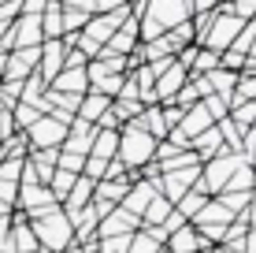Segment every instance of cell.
<instances>
[{"instance_id":"f1b7e54d","label":"cell","mask_w":256,"mask_h":253,"mask_svg":"<svg viewBox=\"0 0 256 253\" xmlns=\"http://www.w3.org/2000/svg\"><path fill=\"white\" fill-rule=\"evenodd\" d=\"M252 186H256V171L249 168V160L242 156V164L234 168V175H230V182H226V190H234V194H249Z\"/></svg>"},{"instance_id":"816d5d0a","label":"cell","mask_w":256,"mask_h":253,"mask_svg":"<svg viewBox=\"0 0 256 253\" xmlns=\"http://www.w3.org/2000/svg\"><path fill=\"white\" fill-rule=\"evenodd\" d=\"M126 4H141V0H126Z\"/></svg>"},{"instance_id":"60d3db41","label":"cell","mask_w":256,"mask_h":253,"mask_svg":"<svg viewBox=\"0 0 256 253\" xmlns=\"http://www.w3.org/2000/svg\"><path fill=\"white\" fill-rule=\"evenodd\" d=\"M22 15H30V19H41V12L48 8V0H19Z\"/></svg>"},{"instance_id":"f35d334b","label":"cell","mask_w":256,"mask_h":253,"mask_svg":"<svg viewBox=\"0 0 256 253\" xmlns=\"http://www.w3.org/2000/svg\"><path fill=\"white\" fill-rule=\"evenodd\" d=\"M82 175H86V179H93V182H100L104 175H108V164H104V160H96V156H86Z\"/></svg>"},{"instance_id":"8d00e7d4","label":"cell","mask_w":256,"mask_h":253,"mask_svg":"<svg viewBox=\"0 0 256 253\" xmlns=\"http://www.w3.org/2000/svg\"><path fill=\"white\" fill-rule=\"evenodd\" d=\"M238 101H256V75H238L230 104H238Z\"/></svg>"},{"instance_id":"c3c4849f","label":"cell","mask_w":256,"mask_h":253,"mask_svg":"<svg viewBox=\"0 0 256 253\" xmlns=\"http://www.w3.org/2000/svg\"><path fill=\"white\" fill-rule=\"evenodd\" d=\"M12 212H15V208H8L4 201H0V216H12Z\"/></svg>"},{"instance_id":"d590c367","label":"cell","mask_w":256,"mask_h":253,"mask_svg":"<svg viewBox=\"0 0 256 253\" xmlns=\"http://www.w3.org/2000/svg\"><path fill=\"white\" fill-rule=\"evenodd\" d=\"M90 19H93V15L78 12V8H64V34H82Z\"/></svg>"},{"instance_id":"277c9868","label":"cell","mask_w":256,"mask_h":253,"mask_svg":"<svg viewBox=\"0 0 256 253\" xmlns=\"http://www.w3.org/2000/svg\"><path fill=\"white\" fill-rule=\"evenodd\" d=\"M238 164H242V153H219V156H212V160H204V164H200V179H197L193 190H200L204 197L223 194Z\"/></svg>"},{"instance_id":"f546056e","label":"cell","mask_w":256,"mask_h":253,"mask_svg":"<svg viewBox=\"0 0 256 253\" xmlns=\"http://www.w3.org/2000/svg\"><path fill=\"white\" fill-rule=\"evenodd\" d=\"M204 201H208V197H204V194H200V190H190V194H182V197H178V201H174V212H178V216H182V220H186V223H190V220H193V216H197V212H200V205H204Z\"/></svg>"},{"instance_id":"83f0119b","label":"cell","mask_w":256,"mask_h":253,"mask_svg":"<svg viewBox=\"0 0 256 253\" xmlns=\"http://www.w3.org/2000/svg\"><path fill=\"white\" fill-rule=\"evenodd\" d=\"M204 93H208V90H204V78H190V82L178 90V97H174L171 104L186 112V108H193V104H200V97H204Z\"/></svg>"},{"instance_id":"ba28073f","label":"cell","mask_w":256,"mask_h":253,"mask_svg":"<svg viewBox=\"0 0 256 253\" xmlns=\"http://www.w3.org/2000/svg\"><path fill=\"white\" fill-rule=\"evenodd\" d=\"M38 60H41V45L38 49H15V52H8L4 78H8V82H26L30 75H38Z\"/></svg>"},{"instance_id":"836d02e7","label":"cell","mask_w":256,"mask_h":253,"mask_svg":"<svg viewBox=\"0 0 256 253\" xmlns=\"http://www.w3.org/2000/svg\"><path fill=\"white\" fill-rule=\"evenodd\" d=\"M252 41H256V23H245L242 26V34H238V38H234V45L230 49H226V52H234V56H249V49H252Z\"/></svg>"},{"instance_id":"681fc988","label":"cell","mask_w":256,"mask_h":253,"mask_svg":"<svg viewBox=\"0 0 256 253\" xmlns=\"http://www.w3.org/2000/svg\"><path fill=\"white\" fill-rule=\"evenodd\" d=\"M64 253H86V249H82V246H67Z\"/></svg>"},{"instance_id":"d6a6232c","label":"cell","mask_w":256,"mask_h":253,"mask_svg":"<svg viewBox=\"0 0 256 253\" xmlns=\"http://www.w3.org/2000/svg\"><path fill=\"white\" fill-rule=\"evenodd\" d=\"M112 116H116L119 127H126V123H134L141 116V104L138 101H112Z\"/></svg>"},{"instance_id":"4dcf8cb0","label":"cell","mask_w":256,"mask_h":253,"mask_svg":"<svg viewBox=\"0 0 256 253\" xmlns=\"http://www.w3.org/2000/svg\"><path fill=\"white\" fill-rule=\"evenodd\" d=\"M74 179L78 175H70V171H52V179H48V190H52V197H56V205H64V197L70 194V186H74Z\"/></svg>"},{"instance_id":"e0dca14e","label":"cell","mask_w":256,"mask_h":253,"mask_svg":"<svg viewBox=\"0 0 256 253\" xmlns=\"http://www.w3.org/2000/svg\"><path fill=\"white\" fill-rule=\"evenodd\" d=\"M134 127H138V130H145V134L152 138L156 145H160L164 138L171 134V127L164 123V112H160V104H152V108H141V116L134 119Z\"/></svg>"},{"instance_id":"9c48e42d","label":"cell","mask_w":256,"mask_h":253,"mask_svg":"<svg viewBox=\"0 0 256 253\" xmlns=\"http://www.w3.org/2000/svg\"><path fill=\"white\" fill-rule=\"evenodd\" d=\"M138 45H141V38H138V19L130 15V19L122 23L116 34H112V41L104 45L100 56H122V60H130V56L138 52Z\"/></svg>"},{"instance_id":"44dd1931","label":"cell","mask_w":256,"mask_h":253,"mask_svg":"<svg viewBox=\"0 0 256 253\" xmlns=\"http://www.w3.org/2000/svg\"><path fill=\"white\" fill-rule=\"evenodd\" d=\"M93 186H96V182H93V179H86V175H78V179H74V186H70V194L64 197V205H60V208H64V212H67V216H74V212H82V208H86V205H90V201H93Z\"/></svg>"},{"instance_id":"5b68a950","label":"cell","mask_w":256,"mask_h":253,"mask_svg":"<svg viewBox=\"0 0 256 253\" xmlns=\"http://www.w3.org/2000/svg\"><path fill=\"white\" fill-rule=\"evenodd\" d=\"M70 123H74V119H70ZM70 123H64V119H56V116H41L30 130H22V138H26L30 149H60Z\"/></svg>"},{"instance_id":"7c38bea8","label":"cell","mask_w":256,"mask_h":253,"mask_svg":"<svg viewBox=\"0 0 256 253\" xmlns=\"http://www.w3.org/2000/svg\"><path fill=\"white\" fill-rule=\"evenodd\" d=\"M190 82V71L182 64H171L167 71L156 78V86H152V97H156V104H171L174 97H178V90Z\"/></svg>"},{"instance_id":"d6986e66","label":"cell","mask_w":256,"mask_h":253,"mask_svg":"<svg viewBox=\"0 0 256 253\" xmlns=\"http://www.w3.org/2000/svg\"><path fill=\"white\" fill-rule=\"evenodd\" d=\"M164 242H167L164 227H141V231L130 234L126 253H164Z\"/></svg>"},{"instance_id":"b9f144b4","label":"cell","mask_w":256,"mask_h":253,"mask_svg":"<svg viewBox=\"0 0 256 253\" xmlns=\"http://www.w3.org/2000/svg\"><path fill=\"white\" fill-rule=\"evenodd\" d=\"M160 112H164V123L171 127V130L182 123V108H174V104H160Z\"/></svg>"},{"instance_id":"e575fe53","label":"cell","mask_w":256,"mask_h":253,"mask_svg":"<svg viewBox=\"0 0 256 253\" xmlns=\"http://www.w3.org/2000/svg\"><path fill=\"white\" fill-rule=\"evenodd\" d=\"M200 104H204V112L212 116V123H219V119L230 116V104H226L223 97H216V93H204V97H200Z\"/></svg>"},{"instance_id":"ab89813d","label":"cell","mask_w":256,"mask_h":253,"mask_svg":"<svg viewBox=\"0 0 256 253\" xmlns=\"http://www.w3.org/2000/svg\"><path fill=\"white\" fill-rule=\"evenodd\" d=\"M119 8H130V4H126V0H93L90 12L93 15H112V12H119Z\"/></svg>"},{"instance_id":"7a4b0ae2","label":"cell","mask_w":256,"mask_h":253,"mask_svg":"<svg viewBox=\"0 0 256 253\" xmlns=\"http://www.w3.org/2000/svg\"><path fill=\"white\" fill-rule=\"evenodd\" d=\"M152 156H156V142L145 134V130H138L134 123L119 127V153H116V160L130 171V175H138L141 168H148Z\"/></svg>"},{"instance_id":"603a6c76","label":"cell","mask_w":256,"mask_h":253,"mask_svg":"<svg viewBox=\"0 0 256 253\" xmlns=\"http://www.w3.org/2000/svg\"><path fill=\"white\" fill-rule=\"evenodd\" d=\"M60 38H64V8L48 0V8L41 12V41H60Z\"/></svg>"},{"instance_id":"bcb514c9","label":"cell","mask_w":256,"mask_h":253,"mask_svg":"<svg viewBox=\"0 0 256 253\" xmlns=\"http://www.w3.org/2000/svg\"><path fill=\"white\" fill-rule=\"evenodd\" d=\"M238 253H256V227H249V231H245L242 249H238Z\"/></svg>"},{"instance_id":"d4e9b609","label":"cell","mask_w":256,"mask_h":253,"mask_svg":"<svg viewBox=\"0 0 256 253\" xmlns=\"http://www.w3.org/2000/svg\"><path fill=\"white\" fill-rule=\"evenodd\" d=\"M116 153H119V130H96V138L90 145V156L108 164V160H116Z\"/></svg>"},{"instance_id":"f907efd6","label":"cell","mask_w":256,"mask_h":253,"mask_svg":"<svg viewBox=\"0 0 256 253\" xmlns=\"http://www.w3.org/2000/svg\"><path fill=\"white\" fill-rule=\"evenodd\" d=\"M249 60H256V41H252V49H249Z\"/></svg>"},{"instance_id":"30bf717a","label":"cell","mask_w":256,"mask_h":253,"mask_svg":"<svg viewBox=\"0 0 256 253\" xmlns=\"http://www.w3.org/2000/svg\"><path fill=\"white\" fill-rule=\"evenodd\" d=\"M67 45L64 41H41V60H38V78L45 86H52V78L64 71V60H67Z\"/></svg>"},{"instance_id":"7dc6e473","label":"cell","mask_w":256,"mask_h":253,"mask_svg":"<svg viewBox=\"0 0 256 253\" xmlns=\"http://www.w3.org/2000/svg\"><path fill=\"white\" fill-rule=\"evenodd\" d=\"M245 223H249V227H256V186H252V194H249V208H245Z\"/></svg>"},{"instance_id":"52a82bcc","label":"cell","mask_w":256,"mask_h":253,"mask_svg":"<svg viewBox=\"0 0 256 253\" xmlns=\"http://www.w3.org/2000/svg\"><path fill=\"white\" fill-rule=\"evenodd\" d=\"M41 208H56V197H52L48 186L41 182H19V197H15V212H41Z\"/></svg>"},{"instance_id":"ac0fdd59","label":"cell","mask_w":256,"mask_h":253,"mask_svg":"<svg viewBox=\"0 0 256 253\" xmlns=\"http://www.w3.org/2000/svg\"><path fill=\"white\" fill-rule=\"evenodd\" d=\"M138 175H126V179H100L93 186V201H104V205H112L116 208L122 197H126V190H130V182H134Z\"/></svg>"},{"instance_id":"8992f818","label":"cell","mask_w":256,"mask_h":253,"mask_svg":"<svg viewBox=\"0 0 256 253\" xmlns=\"http://www.w3.org/2000/svg\"><path fill=\"white\" fill-rule=\"evenodd\" d=\"M134 231H141V220L130 216V212H122V208L116 205L100 223H96V242L100 238H126V234H134Z\"/></svg>"},{"instance_id":"ffe728a7","label":"cell","mask_w":256,"mask_h":253,"mask_svg":"<svg viewBox=\"0 0 256 253\" xmlns=\"http://www.w3.org/2000/svg\"><path fill=\"white\" fill-rule=\"evenodd\" d=\"M56 156H60V149H30L26 153V168L38 175L41 186H48L52 171H56Z\"/></svg>"},{"instance_id":"484cf974","label":"cell","mask_w":256,"mask_h":253,"mask_svg":"<svg viewBox=\"0 0 256 253\" xmlns=\"http://www.w3.org/2000/svg\"><path fill=\"white\" fill-rule=\"evenodd\" d=\"M108 108H112V101L90 90V93L82 97V104H78V116H74V119H82V123H96V119H100Z\"/></svg>"},{"instance_id":"f6af8a7d","label":"cell","mask_w":256,"mask_h":253,"mask_svg":"<svg viewBox=\"0 0 256 253\" xmlns=\"http://www.w3.org/2000/svg\"><path fill=\"white\" fill-rule=\"evenodd\" d=\"M86 64H90V60H86L78 49H70V52H67V60H64V67H86Z\"/></svg>"},{"instance_id":"9a60e30c","label":"cell","mask_w":256,"mask_h":253,"mask_svg":"<svg viewBox=\"0 0 256 253\" xmlns=\"http://www.w3.org/2000/svg\"><path fill=\"white\" fill-rule=\"evenodd\" d=\"M48 90H56V93H70V97H82V93H90V78H86V67H64V71L52 78Z\"/></svg>"},{"instance_id":"7402d4cb","label":"cell","mask_w":256,"mask_h":253,"mask_svg":"<svg viewBox=\"0 0 256 253\" xmlns=\"http://www.w3.org/2000/svg\"><path fill=\"white\" fill-rule=\"evenodd\" d=\"M200 78H204V90H208V93H216V97H223L226 104H230L234 86H238V75H234V71H226V67H216L212 75H200Z\"/></svg>"},{"instance_id":"6da1fadb","label":"cell","mask_w":256,"mask_h":253,"mask_svg":"<svg viewBox=\"0 0 256 253\" xmlns=\"http://www.w3.org/2000/svg\"><path fill=\"white\" fill-rule=\"evenodd\" d=\"M190 19H193V0H145V12L138 19V38L141 45H148Z\"/></svg>"},{"instance_id":"3957f363","label":"cell","mask_w":256,"mask_h":253,"mask_svg":"<svg viewBox=\"0 0 256 253\" xmlns=\"http://www.w3.org/2000/svg\"><path fill=\"white\" fill-rule=\"evenodd\" d=\"M30 231H34V238H38V246L48 249V253H64L67 246H74V227H70V220L64 216V208L34 220Z\"/></svg>"},{"instance_id":"ee69618b","label":"cell","mask_w":256,"mask_h":253,"mask_svg":"<svg viewBox=\"0 0 256 253\" xmlns=\"http://www.w3.org/2000/svg\"><path fill=\"white\" fill-rule=\"evenodd\" d=\"M226 0H193V15H204V12H216V8H223Z\"/></svg>"},{"instance_id":"1f68e13d","label":"cell","mask_w":256,"mask_h":253,"mask_svg":"<svg viewBox=\"0 0 256 253\" xmlns=\"http://www.w3.org/2000/svg\"><path fill=\"white\" fill-rule=\"evenodd\" d=\"M230 119H234V127L249 130L256 123V101H238V104H230Z\"/></svg>"},{"instance_id":"2e32d148","label":"cell","mask_w":256,"mask_h":253,"mask_svg":"<svg viewBox=\"0 0 256 253\" xmlns=\"http://www.w3.org/2000/svg\"><path fill=\"white\" fill-rule=\"evenodd\" d=\"M234 220H238V216H234V212H226V208H223V205H219V201H216V197H208V201H204V205H200V212H197V216H193V220H190V223H193V227H230V223H234Z\"/></svg>"},{"instance_id":"8fae6325","label":"cell","mask_w":256,"mask_h":253,"mask_svg":"<svg viewBox=\"0 0 256 253\" xmlns=\"http://www.w3.org/2000/svg\"><path fill=\"white\" fill-rule=\"evenodd\" d=\"M208 249H216V246H208L193 223H182V227L171 231L167 242H164V253H208Z\"/></svg>"},{"instance_id":"74e56055","label":"cell","mask_w":256,"mask_h":253,"mask_svg":"<svg viewBox=\"0 0 256 253\" xmlns=\"http://www.w3.org/2000/svg\"><path fill=\"white\" fill-rule=\"evenodd\" d=\"M19 15H22L19 0H15V4H0V38H4V34L15 26V19H19Z\"/></svg>"},{"instance_id":"7bdbcfd3","label":"cell","mask_w":256,"mask_h":253,"mask_svg":"<svg viewBox=\"0 0 256 253\" xmlns=\"http://www.w3.org/2000/svg\"><path fill=\"white\" fill-rule=\"evenodd\" d=\"M8 234H12V216H0V253H12Z\"/></svg>"},{"instance_id":"5bb4252c","label":"cell","mask_w":256,"mask_h":253,"mask_svg":"<svg viewBox=\"0 0 256 253\" xmlns=\"http://www.w3.org/2000/svg\"><path fill=\"white\" fill-rule=\"evenodd\" d=\"M93 138H96V127L74 119V123L67 127V138H64V145H60V149H64V153H74V156H90Z\"/></svg>"},{"instance_id":"4316f807","label":"cell","mask_w":256,"mask_h":253,"mask_svg":"<svg viewBox=\"0 0 256 253\" xmlns=\"http://www.w3.org/2000/svg\"><path fill=\"white\" fill-rule=\"evenodd\" d=\"M171 212H174V205H171V201H164V197L156 194L152 201H148V208L141 212V227H164Z\"/></svg>"},{"instance_id":"4fadbf2b","label":"cell","mask_w":256,"mask_h":253,"mask_svg":"<svg viewBox=\"0 0 256 253\" xmlns=\"http://www.w3.org/2000/svg\"><path fill=\"white\" fill-rule=\"evenodd\" d=\"M152 197H156V179H134V182H130V190H126V197H122V201H119V208H122V212H130V216H138V220H141V212H145V208H148V201H152Z\"/></svg>"},{"instance_id":"cb8c5ba5","label":"cell","mask_w":256,"mask_h":253,"mask_svg":"<svg viewBox=\"0 0 256 253\" xmlns=\"http://www.w3.org/2000/svg\"><path fill=\"white\" fill-rule=\"evenodd\" d=\"M208 127H212V116L204 112V104H193V108H186V112H182V123H178V130H182L186 138L204 134Z\"/></svg>"}]
</instances>
